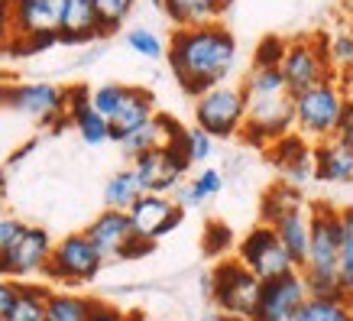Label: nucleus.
<instances>
[{"mask_svg": "<svg viewBox=\"0 0 353 321\" xmlns=\"http://www.w3.org/2000/svg\"><path fill=\"white\" fill-rule=\"evenodd\" d=\"M165 59L185 95L201 97L204 91L224 85L236 65V39L224 23H201L172 30Z\"/></svg>", "mask_w": 353, "mask_h": 321, "instance_id": "obj_1", "label": "nucleus"}, {"mask_svg": "<svg viewBox=\"0 0 353 321\" xmlns=\"http://www.w3.org/2000/svg\"><path fill=\"white\" fill-rule=\"evenodd\" d=\"M204 292L217 305V315L227 321H250L256 309L259 279L236 257L217 260L214 269L204 276Z\"/></svg>", "mask_w": 353, "mask_h": 321, "instance_id": "obj_2", "label": "nucleus"}, {"mask_svg": "<svg viewBox=\"0 0 353 321\" xmlns=\"http://www.w3.org/2000/svg\"><path fill=\"white\" fill-rule=\"evenodd\" d=\"M108 260L94 250V244L85 237V231H72V234L59 237L52 244V257L46 263V282L49 286H62V289H78V286H91Z\"/></svg>", "mask_w": 353, "mask_h": 321, "instance_id": "obj_3", "label": "nucleus"}, {"mask_svg": "<svg viewBox=\"0 0 353 321\" xmlns=\"http://www.w3.org/2000/svg\"><path fill=\"white\" fill-rule=\"evenodd\" d=\"M327 39H331V32L318 30V32H308V36H299V39L285 43V55H282L279 72H282V81H285L292 97L331 78Z\"/></svg>", "mask_w": 353, "mask_h": 321, "instance_id": "obj_4", "label": "nucleus"}, {"mask_svg": "<svg viewBox=\"0 0 353 321\" xmlns=\"http://www.w3.org/2000/svg\"><path fill=\"white\" fill-rule=\"evenodd\" d=\"M0 107H10L52 133H62L65 127H72V120L65 114V88L52 85V81L0 85Z\"/></svg>", "mask_w": 353, "mask_h": 321, "instance_id": "obj_5", "label": "nucleus"}, {"mask_svg": "<svg viewBox=\"0 0 353 321\" xmlns=\"http://www.w3.org/2000/svg\"><path fill=\"white\" fill-rule=\"evenodd\" d=\"M343 97H347V91H343L334 78H327L321 85H314V88H308V91L295 95L292 97L295 133H301L308 143H321V139L334 137Z\"/></svg>", "mask_w": 353, "mask_h": 321, "instance_id": "obj_6", "label": "nucleus"}, {"mask_svg": "<svg viewBox=\"0 0 353 321\" xmlns=\"http://www.w3.org/2000/svg\"><path fill=\"white\" fill-rule=\"evenodd\" d=\"M246 120V97L240 85H217L194 97V127L204 130L211 139L240 137Z\"/></svg>", "mask_w": 353, "mask_h": 321, "instance_id": "obj_7", "label": "nucleus"}, {"mask_svg": "<svg viewBox=\"0 0 353 321\" xmlns=\"http://www.w3.org/2000/svg\"><path fill=\"white\" fill-rule=\"evenodd\" d=\"M65 0H0V46L32 32H59Z\"/></svg>", "mask_w": 353, "mask_h": 321, "instance_id": "obj_8", "label": "nucleus"}, {"mask_svg": "<svg viewBox=\"0 0 353 321\" xmlns=\"http://www.w3.org/2000/svg\"><path fill=\"white\" fill-rule=\"evenodd\" d=\"M182 137L175 143H169V146H152V150L139 153L137 159H130V169L137 175L143 195H172L185 182V172L192 166L185 159V153L179 150Z\"/></svg>", "mask_w": 353, "mask_h": 321, "instance_id": "obj_9", "label": "nucleus"}, {"mask_svg": "<svg viewBox=\"0 0 353 321\" xmlns=\"http://www.w3.org/2000/svg\"><path fill=\"white\" fill-rule=\"evenodd\" d=\"M236 260H240L259 282L285 276V273L295 269V263H292V257L285 253L282 240H279L276 231L269 224H253L243 237H240V244H236Z\"/></svg>", "mask_w": 353, "mask_h": 321, "instance_id": "obj_10", "label": "nucleus"}, {"mask_svg": "<svg viewBox=\"0 0 353 321\" xmlns=\"http://www.w3.org/2000/svg\"><path fill=\"white\" fill-rule=\"evenodd\" d=\"M52 234L39 224H23L20 237L10 244V250L0 260V279L30 282L32 276H43L46 263L52 257Z\"/></svg>", "mask_w": 353, "mask_h": 321, "instance_id": "obj_11", "label": "nucleus"}, {"mask_svg": "<svg viewBox=\"0 0 353 321\" xmlns=\"http://www.w3.org/2000/svg\"><path fill=\"white\" fill-rule=\"evenodd\" d=\"M308 224L311 227H308V257H305V266L337 269V253H341V208H334L327 202L308 204Z\"/></svg>", "mask_w": 353, "mask_h": 321, "instance_id": "obj_12", "label": "nucleus"}, {"mask_svg": "<svg viewBox=\"0 0 353 321\" xmlns=\"http://www.w3.org/2000/svg\"><path fill=\"white\" fill-rule=\"evenodd\" d=\"M127 217L133 224V234L159 244L162 237L179 231V224L185 221V211L172 202L169 195H139L137 202L127 208Z\"/></svg>", "mask_w": 353, "mask_h": 321, "instance_id": "obj_13", "label": "nucleus"}, {"mask_svg": "<svg viewBox=\"0 0 353 321\" xmlns=\"http://www.w3.org/2000/svg\"><path fill=\"white\" fill-rule=\"evenodd\" d=\"M305 299H308V292H305L299 269H292L285 276L266 279V282H259L256 309H253L250 321H292Z\"/></svg>", "mask_w": 353, "mask_h": 321, "instance_id": "obj_14", "label": "nucleus"}, {"mask_svg": "<svg viewBox=\"0 0 353 321\" xmlns=\"http://www.w3.org/2000/svg\"><path fill=\"white\" fill-rule=\"evenodd\" d=\"M269 156L276 162V169L282 172V182L301 188L305 182L314 179V143L289 130L285 137H279L272 146H269Z\"/></svg>", "mask_w": 353, "mask_h": 321, "instance_id": "obj_15", "label": "nucleus"}, {"mask_svg": "<svg viewBox=\"0 0 353 321\" xmlns=\"http://www.w3.org/2000/svg\"><path fill=\"white\" fill-rule=\"evenodd\" d=\"M85 237L94 244V250L104 260H117L120 246L133 237V224H130L127 211H114V208H104L94 221L85 227Z\"/></svg>", "mask_w": 353, "mask_h": 321, "instance_id": "obj_16", "label": "nucleus"}, {"mask_svg": "<svg viewBox=\"0 0 353 321\" xmlns=\"http://www.w3.org/2000/svg\"><path fill=\"white\" fill-rule=\"evenodd\" d=\"M156 95H152L150 88H139V85H127V91H123V101H120L117 114L108 120L110 124V143H117L123 133H130V130L143 127L146 120L156 117Z\"/></svg>", "mask_w": 353, "mask_h": 321, "instance_id": "obj_17", "label": "nucleus"}, {"mask_svg": "<svg viewBox=\"0 0 353 321\" xmlns=\"http://www.w3.org/2000/svg\"><path fill=\"white\" fill-rule=\"evenodd\" d=\"M314 179L318 182H353V143L327 137L314 143Z\"/></svg>", "mask_w": 353, "mask_h": 321, "instance_id": "obj_18", "label": "nucleus"}, {"mask_svg": "<svg viewBox=\"0 0 353 321\" xmlns=\"http://www.w3.org/2000/svg\"><path fill=\"white\" fill-rule=\"evenodd\" d=\"M234 0H162L159 10L172 23V30L182 26H201V23H217L230 10Z\"/></svg>", "mask_w": 353, "mask_h": 321, "instance_id": "obj_19", "label": "nucleus"}, {"mask_svg": "<svg viewBox=\"0 0 353 321\" xmlns=\"http://www.w3.org/2000/svg\"><path fill=\"white\" fill-rule=\"evenodd\" d=\"M101 39L91 0H65V17L59 30V46H91Z\"/></svg>", "mask_w": 353, "mask_h": 321, "instance_id": "obj_20", "label": "nucleus"}, {"mask_svg": "<svg viewBox=\"0 0 353 321\" xmlns=\"http://www.w3.org/2000/svg\"><path fill=\"white\" fill-rule=\"evenodd\" d=\"M272 231H276V237L282 240V246H285V253L292 257V263H295V269L305 266V257H308V204H301V208H292V211L279 214L276 221H272Z\"/></svg>", "mask_w": 353, "mask_h": 321, "instance_id": "obj_21", "label": "nucleus"}, {"mask_svg": "<svg viewBox=\"0 0 353 321\" xmlns=\"http://www.w3.org/2000/svg\"><path fill=\"white\" fill-rule=\"evenodd\" d=\"M221 188H224V172L221 169H201L198 175H194L192 182H182L175 192H172V202L179 204L182 211H188V208H198L201 202H208V198H214V195H221Z\"/></svg>", "mask_w": 353, "mask_h": 321, "instance_id": "obj_22", "label": "nucleus"}, {"mask_svg": "<svg viewBox=\"0 0 353 321\" xmlns=\"http://www.w3.org/2000/svg\"><path fill=\"white\" fill-rule=\"evenodd\" d=\"M240 91H243L246 104L272 101V97L289 95V88H285V81H282V72H279V68H256V65H250L246 78L240 81Z\"/></svg>", "mask_w": 353, "mask_h": 321, "instance_id": "obj_23", "label": "nucleus"}, {"mask_svg": "<svg viewBox=\"0 0 353 321\" xmlns=\"http://www.w3.org/2000/svg\"><path fill=\"white\" fill-rule=\"evenodd\" d=\"M49 292H52L49 282H36V279L20 282V289H17V302H13V309L7 311V318L3 321H43Z\"/></svg>", "mask_w": 353, "mask_h": 321, "instance_id": "obj_24", "label": "nucleus"}, {"mask_svg": "<svg viewBox=\"0 0 353 321\" xmlns=\"http://www.w3.org/2000/svg\"><path fill=\"white\" fill-rule=\"evenodd\" d=\"M91 305L94 299H88V295H78L72 289H52L46 299L43 321H88Z\"/></svg>", "mask_w": 353, "mask_h": 321, "instance_id": "obj_25", "label": "nucleus"}, {"mask_svg": "<svg viewBox=\"0 0 353 321\" xmlns=\"http://www.w3.org/2000/svg\"><path fill=\"white\" fill-rule=\"evenodd\" d=\"M292 321H353V302L350 299H308L299 305Z\"/></svg>", "mask_w": 353, "mask_h": 321, "instance_id": "obj_26", "label": "nucleus"}, {"mask_svg": "<svg viewBox=\"0 0 353 321\" xmlns=\"http://www.w3.org/2000/svg\"><path fill=\"white\" fill-rule=\"evenodd\" d=\"M301 204H308L305 198H301V188H295V185H289V182H276L266 195H263V204H259V224H272L279 214L292 211V208H301Z\"/></svg>", "mask_w": 353, "mask_h": 321, "instance_id": "obj_27", "label": "nucleus"}, {"mask_svg": "<svg viewBox=\"0 0 353 321\" xmlns=\"http://www.w3.org/2000/svg\"><path fill=\"white\" fill-rule=\"evenodd\" d=\"M139 195H143V188H139L137 175H133V169H120L114 172L108 179V185H104V208H114V211H127L130 204L137 202Z\"/></svg>", "mask_w": 353, "mask_h": 321, "instance_id": "obj_28", "label": "nucleus"}, {"mask_svg": "<svg viewBox=\"0 0 353 321\" xmlns=\"http://www.w3.org/2000/svg\"><path fill=\"white\" fill-rule=\"evenodd\" d=\"M337 276L343 295L353 302V208H341V253H337Z\"/></svg>", "mask_w": 353, "mask_h": 321, "instance_id": "obj_29", "label": "nucleus"}, {"mask_svg": "<svg viewBox=\"0 0 353 321\" xmlns=\"http://www.w3.org/2000/svg\"><path fill=\"white\" fill-rule=\"evenodd\" d=\"M91 7H94L101 39H108V36H114L127 23V17L137 7V0H91Z\"/></svg>", "mask_w": 353, "mask_h": 321, "instance_id": "obj_30", "label": "nucleus"}, {"mask_svg": "<svg viewBox=\"0 0 353 321\" xmlns=\"http://www.w3.org/2000/svg\"><path fill=\"white\" fill-rule=\"evenodd\" d=\"M301 273V282H305V292L314 295V299H347L341 289V276L337 269H299Z\"/></svg>", "mask_w": 353, "mask_h": 321, "instance_id": "obj_31", "label": "nucleus"}, {"mask_svg": "<svg viewBox=\"0 0 353 321\" xmlns=\"http://www.w3.org/2000/svg\"><path fill=\"white\" fill-rule=\"evenodd\" d=\"M68 120H72V127L78 130V137L85 139L88 146H104V143H110V124L97 114L94 107H85V110L72 114Z\"/></svg>", "mask_w": 353, "mask_h": 321, "instance_id": "obj_32", "label": "nucleus"}, {"mask_svg": "<svg viewBox=\"0 0 353 321\" xmlns=\"http://www.w3.org/2000/svg\"><path fill=\"white\" fill-rule=\"evenodd\" d=\"M179 150L185 153L188 166H201V162L211 159V153H214V139L208 137L204 130H198V127H185V137H182V143H179Z\"/></svg>", "mask_w": 353, "mask_h": 321, "instance_id": "obj_33", "label": "nucleus"}, {"mask_svg": "<svg viewBox=\"0 0 353 321\" xmlns=\"http://www.w3.org/2000/svg\"><path fill=\"white\" fill-rule=\"evenodd\" d=\"M127 46L143 59H165V39L159 32L146 30V26H133L127 32Z\"/></svg>", "mask_w": 353, "mask_h": 321, "instance_id": "obj_34", "label": "nucleus"}, {"mask_svg": "<svg viewBox=\"0 0 353 321\" xmlns=\"http://www.w3.org/2000/svg\"><path fill=\"white\" fill-rule=\"evenodd\" d=\"M123 91H127V85H120V81H108V85L94 88V91H91V107H94L104 120H110L117 114L120 101H123Z\"/></svg>", "mask_w": 353, "mask_h": 321, "instance_id": "obj_35", "label": "nucleus"}, {"mask_svg": "<svg viewBox=\"0 0 353 321\" xmlns=\"http://www.w3.org/2000/svg\"><path fill=\"white\" fill-rule=\"evenodd\" d=\"M227 250H234V234H230V227L221 224V221H208V227H204V253L224 260Z\"/></svg>", "mask_w": 353, "mask_h": 321, "instance_id": "obj_36", "label": "nucleus"}, {"mask_svg": "<svg viewBox=\"0 0 353 321\" xmlns=\"http://www.w3.org/2000/svg\"><path fill=\"white\" fill-rule=\"evenodd\" d=\"M285 43H289V39H282V36H266V39L256 46V52H253V65H256V68H279V65H282V55H285Z\"/></svg>", "mask_w": 353, "mask_h": 321, "instance_id": "obj_37", "label": "nucleus"}, {"mask_svg": "<svg viewBox=\"0 0 353 321\" xmlns=\"http://www.w3.org/2000/svg\"><path fill=\"white\" fill-rule=\"evenodd\" d=\"M91 107V88L88 85H68L65 88V114L72 117L78 110H85Z\"/></svg>", "mask_w": 353, "mask_h": 321, "instance_id": "obj_38", "label": "nucleus"}, {"mask_svg": "<svg viewBox=\"0 0 353 321\" xmlns=\"http://www.w3.org/2000/svg\"><path fill=\"white\" fill-rule=\"evenodd\" d=\"M23 231V221L20 217H13V214H0V260H3V253L10 250V244L20 237Z\"/></svg>", "mask_w": 353, "mask_h": 321, "instance_id": "obj_39", "label": "nucleus"}, {"mask_svg": "<svg viewBox=\"0 0 353 321\" xmlns=\"http://www.w3.org/2000/svg\"><path fill=\"white\" fill-rule=\"evenodd\" d=\"M152 250H156V244L152 240H143V237H130L127 244L120 246V253H117V260H143V257H150Z\"/></svg>", "mask_w": 353, "mask_h": 321, "instance_id": "obj_40", "label": "nucleus"}, {"mask_svg": "<svg viewBox=\"0 0 353 321\" xmlns=\"http://www.w3.org/2000/svg\"><path fill=\"white\" fill-rule=\"evenodd\" d=\"M334 137L353 143V91H347V97H343V107H341V117H337V130H334Z\"/></svg>", "mask_w": 353, "mask_h": 321, "instance_id": "obj_41", "label": "nucleus"}, {"mask_svg": "<svg viewBox=\"0 0 353 321\" xmlns=\"http://www.w3.org/2000/svg\"><path fill=\"white\" fill-rule=\"evenodd\" d=\"M123 315H127V309H120L114 302H97L94 299V305L88 311V321H123Z\"/></svg>", "mask_w": 353, "mask_h": 321, "instance_id": "obj_42", "label": "nucleus"}, {"mask_svg": "<svg viewBox=\"0 0 353 321\" xmlns=\"http://www.w3.org/2000/svg\"><path fill=\"white\" fill-rule=\"evenodd\" d=\"M17 289H20V282H13V279H0V321L7 318V311L13 309V302H17Z\"/></svg>", "mask_w": 353, "mask_h": 321, "instance_id": "obj_43", "label": "nucleus"}, {"mask_svg": "<svg viewBox=\"0 0 353 321\" xmlns=\"http://www.w3.org/2000/svg\"><path fill=\"white\" fill-rule=\"evenodd\" d=\"M32 150H36V139H30V143H23V146H20L17 153H10V162H20L23 156H30Z\"/></svg>", "mask_w": 353, "mask_h": 321, "instance_id": "obj_44", "label": "nucleus"}, {"mask_svg": "<svg viewBox=\"0 0 353 321\" xmlns=\"http://www.w3.org/2000/svg\"><path fill=\"white\" fill-rule=\"evenodd\" d=\"M123 321H150V318L143 315V309H127V315H123Z\"/></svg>", "mask_w": 353, "mask_h": 321, "instance_id": "obj_45", "label": "nucleus"}, {"mask_svg": "<svg viewBox=\"0 0 353 321\" xmlns=\"http://www.w3.org/2000/svg\"><path fill=\"white\" fill-rule=\"evenodd\" d=\"M3 195H7V179H3V172H0V214H3Z\"/></svg>", "mask_w": 353, "mask_h": 321, "instance_id": "obj_46", "label": "nucleus"}, {"mask_svg": "<svg viewBox=\"0 0 353 321\" xmlns=\"http://www.w3.org/2000/svg\"><path fill=\"white\" fill-rule=\"evenodd\" d=\"M201 321H227V318H221V315H204Z\"/></svg>", "mask_w": 353, "mask_h": 321, "instance_id": "obj_47", "label": "nucleus"}, {"mask_svg": "<svg viewBox=\"0 0 353 321\" xmlns=\"http://www.w3.org/2000/svg\"><path fill=\"white\" fill-rule=\"evenodd\" d=\"M150 3H152V7H162V0H150Z\"/></svg>", "mask_w": 353, "mask_h": 321, "instance_id": "obj_48", "label": "nucleus"}, {"mask_svg": "<svg viewBox=\"0 0 353 321\" xmlns=\"http://www.w3.org/2000/svg\"><path fill=\"white\" fill-rule=\"evenodd\" d=\"M350 32H353V30H350Z\"/></svg>", "mask_w": 353, "mask_h": 321, "instance_id": "obj_49", "label": "nucleus"}]
</instances>
